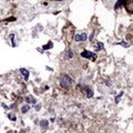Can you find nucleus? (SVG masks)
<instances>
[{
  "label": "nucleus",
  "instance_id": "f257e3e1",
  "mask_svg": "<svg viewBox=\"0 0 133 133\" xmlns=\"http://www.w3.org/2000/svg\"><path fill=\"white\" fill-rule=\"evenodd\" d=\"M59 84H61V86L63 87V88H68L71 84H72V79L66 75V74H63L62 76H61V78H59Z\"/></svg>",
  "mask_w": 133,
  "mask_h": 133
},
{
  "label": "nucleus",
  "instance_id": "f03ea898",
  "mask_svg": "<svg viewBox=\"0 0 133 133\" xmlns=\"http://www.w3.org/2000/svg\"><path fill=\"white\" fill-rule=\"evenodd\" d=\"M81 56L84 57V58L92 59V61H94V59L96 58V54H95V53H93V52H91V51H88V50L83 51V52L81 53Z\"/></svg>",
  "mask_w": 133,
  "mask_h": 133
},
{
  "label": "nucleus",
  "instance_id": "7ed1b4c3",
  "mask_svg": "<svg viewBox=\"0 0 133 133\" xmlns=\"http://www.w3.org/2000/svg\"><path fill=\"white\" fill-rule=\"evenodd\" d=\"M86 39H87V35H86L85 33L78 34V35H76V36H75V41H77V42L85 41Z\"/></svg>",
  "mask_w": 133,
  "mask_h": 133
},
{
  "label": "nucleus",
  "instance_id": "20e7f679",
  "mask_svg": "<svg viewBox=\"0 0 133 133\" xmlns=\"http://www.w3.org/2000/svg\"><path fill=\"white\" fill-rule=\"evenodd\" d=\"M21 73L23 74V76L25 77V79H28L29 78V71L26 70V69H21Z\"/></svg>",
  "mask_w": 133,
  "mask_h": 133
},
{
  "label": "nucleus",
  "instance_id": "39448f33",
  "mask_svg": "<svg viewBox=\"0 0 133 133\" xmlns=\"http://www.w3.org/2000/svg\"><path fill=\"white\" fill-rule=\"evenodd\" d=\"M125 3H126V0H119L118 1V3H117L116 5H115V8H119L120 6H122V5H125Z\"/></svg>",
  "mask_w": 133,
  "mask_h": 133
},
{
  "label": "nucleus",
  "instance_id": "423d86ee",
  "mask_svg": "<svg viewBox=\"0 0 133 133\" xmlns=\"http://www.w3.org/2000/svg\"><path fill=\"white\" fill-rule=\"evenodd\" d=\"M29 110H30V105H28V104H27V105H24L23 109H22V113L25 114V113H27Z\"/></svg>",
  "mask_w": 133,
  "mask_h": 133
},
{
  "label": "nucleus",
  "instance_id": "0eeeda50",
  "mask_svg": "<svg viewBox=\"0 0 133 133\" xmlns=\"http://www.w3.org/2000/svg\"><path fill=\"white\" fill-rule=\"evenodd\" d=\"M26 99H27L28 102H32V103H35V102H36V98L33 97V96H28Z\"/></svg>",
  "mask_w": 133,
  "mask_h": 133
},
{
  "label": "nucleus",
  "instance_id": "6e6552de",
  "mask_svg": "<svg viewBox=\"0 0 133 133\" xmlns=\"http://www.w3.org/2000/svg\"><path fill=\"white\" fill-rule=\"evenodd\" d=\"M87 91H88V92H87V97H91V96L93 95V92H92V90L88 88V89H87Z\"/></svg>",
  "mask_w": 133,
  "mask_h": 133
},
{
  "label": "nucleus",
  "instance_id": "1a4fd4ad",
  "mask_svg": "<svg viewBox=\"0 0 133 133\" xmlns=\"http://www.w3.org/2000/svg\"><path fill=\"white\" fill-rule=\"evenodd\" d=\"M72 56H73V53H72V51H71V50H68L66 58H68V59H70V58H72Z\"/></svg>",
  "mask_w": 133,
  "mask_h": 133
},
{
  "label": "nucleus",
  "instance_id": "9d476101",
  "mask_svg": "<svg viewBox=\"0 0 133 133\" xmlns=\"http://www.w3.org/2000/svg\"><path fill=\"white\" fill-rule=\"evenodd\" d=\"M122 94H123V93H121V94H120V95H119V96H118V97H117L116 102H118V101H119V99H120V97H121V96H122Z\"/></svg>",
  "mask_w": 133,
  "mask_h": 133
}]
</instances>
